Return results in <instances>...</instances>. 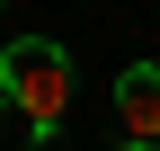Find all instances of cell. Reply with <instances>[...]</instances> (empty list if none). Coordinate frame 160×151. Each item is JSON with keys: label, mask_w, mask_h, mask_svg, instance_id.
<instances>
[{"label": "cell", "mask_w": 160, "mask_h": 151, "mask_svg": "<svg viewBox=\"0 0 160 151\" xmlns=\"http://www.w3.org/2000/svg\"><path fill=\"white\" fill-rule=\"evenodd\" d=\"M0 89H9L27 142H62V116H71V53L53 45V36H9V45H0Z\"/></svg>", "instance_id": "cell-1"}, {"label": "cell", "mask_w": 160, "mask_h": 151, "mask_svg": "<svg viewBox=\"0 0 160 151\" xmlns=\"http://www.w3.org/2000/svg\"><path fill=\"white\" fill-rule=\"evenodd\" d=\"M116 134L125 142H160V62H125V80H116Z\"/></svg>", "instance_id": "cell-2"}, {"label": "cell", "mask_w": 160, "mask_h": 151, "mask_svg": "<svg viewBox=\"0 0 160 151\" xmlns=\"http://www.w3.org/2000/svg\"><path fill=\"white\" fill-rule=\"evenodd\" d=\"M9 124H18V107H9V89H0V134H9Z\"/></svg>", "instance_id": "cell-3"}, {"label": "cell", "mask_w": 160, "mask_h": 151, "mask_svg": "<svg viewBox=\"0 0 160 151\" xmlns=\"http://www.w3.org/2000/svg\"><path fill=\"white\" fill-rule=\"evenodd\" d=\"M0 9H9V0H0Z\"/></svg>", "instance_id": "cell-4"}]
</instances>
